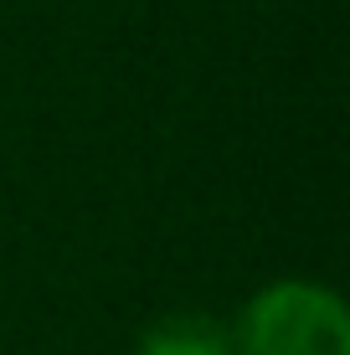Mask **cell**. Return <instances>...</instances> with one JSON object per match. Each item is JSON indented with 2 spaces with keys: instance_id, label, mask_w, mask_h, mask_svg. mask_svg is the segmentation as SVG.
<instances>
[{
  "instance_id": "7a4b0ae2",
  "label": "cell",
  "mask_w": 350,
  "mask_h": 355,
  "mask_svg": "<svg viewBox=\"0 0 350 355\" xmlns=\"http://www.w3.org/2000/svg\"><path fill=\"white\" fill-rule=\"evenodd\" d=\"M134 355H232V329L216 314L175 309L144 324V335L134 340Z\"/></svg>"
},
{
  "instance_id": "6da1fadb",
  "label": "cell",
  "mask_w": 350,
  "mask_h": 355,
  "mask_svg": "<svg viewBox=\"0 0 350 355\" xmlns=\"http://www.w3.org/2000/svg\"><path fill=\"white\" fill-rule=\"evenodd\" d=\"M227 329L232 355H350V309L315 278L263 284Z\"/></svg>"
}]
</instances>
